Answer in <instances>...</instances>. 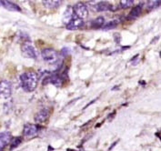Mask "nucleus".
I'll return each instance as SVG.
<instances>
[{
    "instance_id": "obj_9",
    "label": "nucleus",
    "mask_w": 161,
    "mask_h": 151,
    "mask_svg": "<svg viewBox=\"0 0 161 151\" xmlns=\"http://www.w3.org/2000/svg\"><path fill=\"white\" fill-rule=\"evenodd\" d=\"M83 25H84L83 20L77 18L76 16H74V17L69 21V23H68V25H67V28H68V30H77L80 27H82Z\"/></svg>"
},
{
    "instance_id": "obj_11",
    "label": "nucleus",
    "mask_w": 161,
    "mask_h": 151,
    "mask_svg": "<svg viewBox=\"0 0 161 151\" xmlns=\"http://www.w3.org/2000/svg\"><path fill=\"white\" fill-rule=\"evenodd\" d=\"M0 7H3L9 11H17V12L21 11V8L17 6V4H15L11 1H7V0H0Z\"/></svg>"
},
{
    "instance_id": "obj_13",
    "label": "nucleus",
    "mask_w": 161,
    "mask_h": 151,
    "mask_svg": "<svg viewBox=\"0 0 161 151\" xmlns=\"http://www.w3.org/2000/svg\"><path fill=\"white\" fill-rule=\"evenodd\" d=\"M141 12H142L141 5H139V6H136L134 8L130 11V13L128 14L127 17H128V19H136V18H137V17L140 16Z\"/></svg>"
},
{
    "instance_id": "obj_4",
    "label": "nucleus",
    "mask_w": 161,
    "mask_h": 151,
    "mask_svg": "<svg viewBox=\"0 0 161 151\" xmlns=\"http://www.w3.org/2000/svg\"><path fill=\"white\" fill-rule=\"evenodd\" d=\"M21 53L23 55V57H25L26 59H36L37 54L36 51L35 49V48L29 43V41L25 42L22 47H21Z\"/></svg>"
},
{
    "instance_id": "obj_14",
    "label": "nucleus",
    "mask_w": 161,
    "mask_h": 151,
    "mask_svg": "<svg viewBox=\"0 0 161 151\" xmlns=\"http://www.w3.org/2000/svg\"><path fill=\"white\" fill-rule=\"evenodd\" d=\"M74 12H73V8L68 7V9L66 10V12L64 13V17H63V23L68 25L69 23V21L74 17Z\"/></svg>"
},
{
    "instance_id": "obj_19",
    "label": "nucleus",
    "mask_w": 161,
    "mask_h": 151,
    "mask_svg": "<svg viewBox=\"0 0 161 151\" xmlns=\"http://www.w3.org/2000/svg\"><path fill=\"white\" fill-rule=\"evenodd\" d=\"M160 6V1L157 0V1H147V7L148 9H155L158 8Z\"/></svg>"
},
{
    "instance_id": "obj_16",
    "label": "nucleus",
    "mask_w": 161,
    "mask_h": 151,
    "mask_svg": "<svg viewBox=\"0 0 161 151\" xmlns=\"http://www.w3.org/2000/svg\"><path fill=\"white\" fill-rule=\"evenodd\" d=\"M104 24H105V18L103 17H98L91 22V27L95 28V29L102 28Z\"/></svg>"
},
{
    "instance_id": "obj_12",
    "label": "nucleus",
    "mask_w": 161,
    "mask_h": 151,
    "mask_svg": "<svg viewBox=\"0 0 161 151\" xmlns=\"http://www.w3.org/2000/svg\"><path fill=\"white\" fill-rule=\"evenodd\" d=\"M95 9L96 11H114V8H113V6L109 4L108 2H98L95 5Z\"/></svg>"
},
{
    "instance_id": "obj_6",
    "label": "nucleus",
    "mask_w": 161,
    "mask_h": 151,
    "mask_svg": "<svg viewBox=\"0 0 161 151\" xmlns=\"http://www.w3.org/2000/svg\"><path fill=\"white\" fill-rule=\"evenodd\" d=\"M39 126L36 125V124H31V123H27L24 126V129H23V134L25 137H34L38 133L39 131Z\"/></svg>"
},
{
    "instance_id": "obj_18",
    "label": "nucleus",
    "mask_w": 161,
    "mask_h": 151,
    "mask_svg": "<svg viewBox=\"0 0 161 151\" xmlns=\"http://www.w3.org/2000/svg\"><path fill=\"white\" fill-rule=\"evenodd\" d=\"M21 142H22V137H16L12 138L11 141H10V149L12 150V149L17 148L21 144Z\"/></svg>"
},
{
    "instance_id": "obj_21",
    "label": "nucleus",
    "mask_w": 161,
    "mask_h": 151,
    "mask_svg": "<svg viewBox=\"0 0 161 151\" xmlns=\"http://www.w3.org/2000/svg\"><path fill=\"white\" fill-rule=\"evenodd\" d=\"M61 54H62L63 56H67L68 54H70V49L68 48H64L61 50Z\"/></svg>"
},
{
    "instance_id": "obj_20",
    "label": "nucleus",
    "mask_w": 161,
    "mask_h": 151,
    "mask_svg": "<svg viewBox=\"0 0 161 151\" xmlns=\"http://www.w3.org/2000/svg\"><path fill=\"white\" fill-rule=\"evenodd\" d=\"M133 3H134V1H133V0H121V1L119 2L120 7H121L122 8H130V7L133 5Z\"/></svg>"
},
{
    "instance_id": "obj_7",
    "label": "nucleus",
    "mask_w": 161,
    "mask_h": 151,
    "mask_svg": "<svg viewBox=\"0 0 161 151\" xmlns=\"http://www.w3.org/2000/svg\"><path fill=\"white\" fill-rule=\"evenodd\" d=\"M46 84H52L56 87H61L63 84V79L62 77L58 75L47 76L44 80H43V85Z\"/></svg>"
},
{
    "instance_id": "obj_5",
    "label": "nucleus",
    "mask_w": 161,
    "mask_h": 151,
    "mask_svg": "<svg viewBox=\"0 0 161 151\" xmlns=\"http://www.w3.org/2000/svg\"><path fill=\"white\" fill-rule=\"evenodd\" d=\"M12 94V85L8 80H3L0 82V98H9Z\"/></svg>"
},
{
    "instance_id": "obj_10",
    "label": "nucleus",
    "mask_w": 161,
    "mask_h": 151,
    "mask_svg": "<svg viewBox=\"0 0 161 151\" xmlns=\"http://www.w3.org/2000/svg\"><path fill=\"white\" fill-rule=\"evenodd\" d=\"M12 139V137L10 132H1L0 133V151H3V149L8 145Z\"/></svg>"
},
{
    "instance_id": "obj_8",
    "label": "nucleus",
    "mask_w": 161,
    "mask_h": 151,
    "mask_svg": "<svg viewBox=\"0 0 161 151\" xmlns=\"http://www.w3.org/2000/svg\"><path fill=\"white\" fill-rule=\"evenodd\" d=\"M49 116H50V110L48 109H44L36 114L34 119L36 123H44L47 119H48Z\"/></svg>"
},
{
    "instance_id": "obj_3",
    "label": "nucleus",
    "mask_w": 161,
    "mask_h": 151,
    "mask_svg": "<svg viewBox=\"0 0 161 151\" xmlns=\"http://www.w3.org/2000/svg\"><path fill=\"white\" fill-rule=\"evenodd\" d=\"M73 12H74V15L77 18L82 19V20L85 19L86 17H87V16H88V8H87L86 5L84 4L83 2L76 3V5L74 6Z\"/></svg>"
},
{
    "instance_id": "obj_22",
    "label": "nucleus",
    "mask_w": 161,
    "mask_h": 151,
    "mask_svg": "<svg viewBox=\"0 0 161 151\" xmlns=\"http://www.w3.org/2000/svg\"><path fill=\"white\" fill-rule=\"evenodd\" d=\"M68 151H76V150H72V149H68Z\"/></svg>"
},
{
    "instance_id": "obj_1",
    "label": "nucleus",
    "mask_w": 161,
    "mask_h": 151,
    "mask_svg": "<svg viewBox=\"0 0 161 151\" xmlns=\"http://www.w3.org/2000/svg\"><path fill=\"white\" fill-rule=\"evenodd\" d=\"M37 75L33 71H27L20 75V85L25 92H32L37 86Z\"/></svg>"
},
{
    "instance_id": "obj_15",
    "label": "nucleus",
    "mask_w": 161,
    "mask_h": 151,
    "mask_svg": "<svg viewBox=\"0 0 161 151\" xmlns=\"http://www.w3.org/2000/svg\"><path fill=\"white\" fill-rule=\"evenodd\" d=\"M43 5L49 9H55L58 8L61 4V1L58 0H47V1H43Z\"/></svg>"
},
{
    "instance_id": "obj_2",
    "label": "nucleus",
    "mask_w": 161,
    "mask_h": 151,
    "mask_svg": "<svg viewBox=\"0 0 161 151\" xmlns=\"http://www.w3.org/2000/svg\"><path fill=\"white\" fill-rule=\"evenodd\" d=\"M42 59L44 61L49 64H55L58 61V53L54 48H45L41 53Z\"/></svg>"
},
{
    "instance_id": "obj_17",
    "label": "nucleus",
    "mask_w": 161,
    "mask_h": 151,
    "mask_svg": "<svg viewBox=\"0 0 161 151\" xmlns=\"http://www.w3.org/2000/svg\"><path fill=\"white\" fill-rule=\"evenodd\" d=\"M119 20H112L110 22L107 23V24H104V25L102 26V29L103 30H110V29H113L115 28L117 25H119Z\"/></svg>"
}]
</instances>
